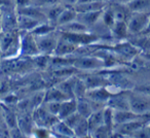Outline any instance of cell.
Here are the masks:
<instances>
[{
    "label": "cell",
    "mask_w": 150,
    "mask_h": 138,
    "mask_svg": "<svg viewBox=\"0 0 150 138\" xmlns=\"http://www.w3.org/2000/svg\"><path fill=\"white\" fill-rule=\"evenodd\" d=\"M1 51L4 57H13L21 51V39L16 31H2Z\"/></svg>",
    "instance_id": "obj_1"
},
{
    "label": "cell",
    "mask_w": 150,
    "mask_h": 138,
    "mask_svg": "<svg viewBox=\"0 0 150 138\" xmlns=\"http://www.w3.org/2000/svg\"><path fill=\"white\" fill-rule=\"evenodd\" d=\"M150 21V13H132L127 19L129 33H142L146 30Z\"/></svg>",
    "instance_id": "obj_2"
},
{
    "label": "cell",
    "mask_w": 150,
    "mask_h": 138,
    "mask_svg": "<svg viewBox=\"0 0 150 138\" xmlns=\"http://www.w3.org/2000/svg\"><path fill=\"white\" fill-rule=\"evenodd\" d=\"M131 110L138 115H145L150 112V97L140 92L129 95Z\"/></svg>",
    "instance_id": "obj_3"
},
{
    "label": "cell",
    "mask_w": 150,
    "mask_h": 138,
    "mask_svg": "<svg viewBox=\"0 0 150 138\" xmlns=\"http://www.w3.org/2000/svg\"><path fill=\"white\" fill-rule=\"evenodd\" d=\"M36 42H37L38 48L41 55H50L54 54L60 38L54 36V32H50L44 35H35Z\"/></svg>",
    "instance_id": "obj_4"
},
{
    "label": "cell",
    "mask_w": 150,
    "mask_h": 138,
    "mask_svg": "<svg viewBox=\"0 0 150 138\" xmlns=\"http://www.w3.org/2000/svg\"><path fill=\"white\" fill-rule=\"evenodd\" d=\"M33 120H34V124L36 126L52 128L60 119L57 115L50 113L46 109V107L44 106V107H37L34 110Z\"/></svg>",
    "instance_id": "obj_5"
},
{
    "label": "cell",
    "mask_w": 150,
    "mask_h": 138,
    "mask_svg": "<svg viewBox=\"0 0 150 138\" xmlns=\"http://www.w3.org/2000/svg\"><path fill=\"white\" fill-rule=\"evenodd\" d=\"M21 52L28 56H35L40 54L35 35L33 33L28 32V34H26L21 40Z\"/></svg>",
    "instance_id": "obj_6"
},
{
    "label": "cell",
    "mask_w": 150,
    "mask_h": 138,
    "mask_svg": "<svg viewBox=\"0 0 150 138\" xmlns=\"http://www.w3.org/2000/svg\"><path fill=\"white\" fill-rule=\"evenodd\" d=\"M104 64L102 60L96 57H84V58H78L73 61V65L79 69L83 70H90V69L100 68Z\"/></svg>",
    "instance_id": "obj_7"
},
{
    "label": "cell",
    "mask_w": 150,
    "mask_h": 138,
    "mask_svg": "<svg viewBox=\"0 0 150 138\" xmlns=\"http://www.w3.org/2000/svg\"><path fill=\"white\" fill-rule=\"evenodd\" d=\"M113 95L110 94L109 91H107L106 88H103V87H97L95 89L88 91L86 93V97L91 99V101L96 103H104L109 101V99L112 97Z\"/></svg>",
    "instance_id": "obj_8"
},
{
    "label": "cell",
    "mask_w": 150,
    "mask_h": 138,
    "mask_svg": "<svg viewBox=\"0 0 150 138\" xmlns=\"http://www.w3.org/2000/svg\"><path fill=\"white\" fill-rule=\"evenodd\" d=\"M41 23L42 22L38 21V20L34 19V18L24 15V14L18 13V28L19 29L25 30L26 32H31Z\"/></svg>",
    "instance_id": "obj_9"
},
{
    "label": "cell",
    "mask_w": 150,
    "mask_h": 138,
    "mask_svg": "<svg viewBox=\"0 0 150 138\" xmlns=\"http://www.w3.org/2000/svg\"><path fill=\"white\" fill-rule=\"evenodd\" d=\"M78 48L77 44H75L74 42L70 41V40L66 39L65 37H61L59 39L58 46L56 48L54 54L58 57H64V56H68V55L72 54L76 48Z\"/></svg>",
    "instance_id": "obj_10"
},
{
    "label": "cell",
    "mask_w": 150,
    "mask_h": 138,
    "mask_svg": "<svg viewBox=\"0 0 150 138\" xmlns=\"http://www.w3.org/2000/svg\"><path fill=\"white\" fill-rule=\"evenodd\" d=\"M106 105L112 107L115 110H129V109H131L129 95H125V96L120 94L114 95L109 99Z\"/></svg>",
    "instance_id": "obj_11"
},
{
    "label": "cell",
    "mask_w": 150,
    "mask_h": 138,
    "mask_svg": "<svg viewBox=\"0 0 150 138\" xmlns=\"http://www.w3.org/2000/svg\"><path fill=\"white\" fill-rule=\"evenodd\" d=\"M104 108L96 109V110L93 111L92 115L88 117V126H90V136L92 135L98 128H100L101 126H103L105 124Z\"/></svg>",
    "instance_id": "obj_12"
},
{
    "label": "cell",
    "mask_w": 150,
    "mask_h": 138,
    "mask_svg": "<svg viewBox=\"0 0 150 138\" xmlns=\"http://www.w3.org/2000/svg\"><path fill=\"white\" fill-rule=\"evenodd\" d=\"M107 7V1H101V0H95L88 3H81V4H76L74 9H76L78 14L82 13H91V11H103Z\"/></svg>",
    "instance_id": "obj_13"
},
{
    "label": "cell",
    "mask_w": 150,
    "mask_h": 138,
    "mask_svg": "<svg viewBox=\"0 0 150 138\" xmlns=\"http://www.w3.org/2000/svg\"><path fill=\"white\" fill-rule=\"evenodd\" d=\"M77 112V99L70 98L63 101L61 104V109L58 117L60 120H65L73 113Z\"/></svg>",
    "instance_id": "obj_14"
},
{
    "label": "cell",
    "mask_w": 150,
    "mask_h": 138,
    "mask_svg": "<svg viewBox=\"0 0 150 138\" xmlns=\"http://www.w3.org/2000/svg\"><path fill=\"white\" fill-rule=\"evenodd\" d=\"M50 129L54 136H59V137H74L75 136L73 129L69 127L63 120H59Z\"/></svg>",
    "instance_id": "obj_15"
},
{
    "label": "cell",
    "mask_w": 150,
    "mask_h": 138,
    "mask_svg": "<svg viewBox=\"0 0 150 138\" xmlns=\"http://www.w3.org/2000/svg\"><path fill=\"white\" fill-rule=\"evenodd\" d=\"M78 13L76 11V9L74 7L66 6V9H64L61 13L60 17H59L58 21H57V27H61L63 25H66L68 23L77 20Z\"/></svg>",
    "instance_id": "obj_16"
},
{
    "label": "cell",
    "mask_w": 150,
    "mask_h": 138,
    "mask_svg": "<svg viewBox=\"0 0 150 138\" xmlns=\"http://www.w3.org/2000/svg\"><path fill=\"white\" fill-rule=\"evenodd\" d=\"M103 11H91V13H82L78 14L77 20L79 22H81L82 24L86 26V27H90V26H94L95 24H97V22L99 21L100 18H102Z\"/></svg>",
    "instance_id": "obj_17"
},
{
    "label": "cell",
    "mask_w": 150,
    "mask_h": 138,
    "mask_svg": "<svg viewBox=\"0 0 150 138\" xmlns=\"http://www.w3.org/2000/svg\"><path fill=\"white\" fill-rule=\"evenodd\" d=\"M67 99H70V97L67 94H65L60 88L50 89L47 92L44 94V102H50V101H59L62 102Z\"/></svg>",
    "instance_id": "obj_18"
},
{
    "label": "cell",
    "mask_w": 150,
    "mask_h": 138,
    "mask_svg": "<svg viewBox=\"0 0 150 138\" xmlns=\"http://www.w3.org/2000/svg\"><path fill=\"white\" fill-rule=\"evenodd\" d=\"M127 6L131 13H150V0H133Z\"/></svg>",
    "instance_id": "obj_19"
},
{
    "label": "cell",
    "mask_w": 150,
    "mask_h": 138,
    "mask_svg": "<svg viewBox=\"0 0 150 138\" xmlns=\"http://www.w3.org/2000/svg\"><path fill=\"white\" fill-rule=\"evenodd\" d=\"M60 29L66 33H83V32H88V27H86L84 24H82L78 20H75L71 23L61 26Z\"/></svg>",
    "instance_id": "obj_20"
},
{
    "label": "cell",
    "mask_w": 150,
    "mask_h": 138,
    "mask_svg": "<svg viewBox=\"0 0 150 138\" xmlns=\"http://www.w3.org/2000/svg\"><path fill=\"white\" fill-rule=\"evenodd\" d=\"M114 37L118 38V39H122L125 38L129 33V27H127V21H116V23L114 24L112 28H111Z\"/></svg>",
    "instance_id": "obj_21"
},
{
    "label": "cell",
    "mask_w": 150,
    "mask_h": 138,
    "mask_svg": "<svg viewBox=\"0 0 150 138\" xmlns=\"http://www.w3.org/2000/svg\"><path fill=\"white\" fill-rule=\"evenodd\" d=\"M2 120L7 124V126L11 129H13L19 126V120H18L17 115L11 109L7 108L5 105H2Z\"/></svg>",
    "instance_id": "obj_22"
},
{
    "label": "cell",
    "mask_w": 150,
    "mask_h": 138,
    "mask_svg": "<svg viewBox=\"0 0 150 138\" xmlns=\"http://www.w3.org/2000/svg\"><path fill=\"white\" fill-rule=\"evenodd\" d=\"M116 51L118 52V54L120 55L121 57H125V58H134L136 55L138 54V50L137 48H135L134 46L129 43H122V44H119L117 46Z\"/></svg>",
    "instance_id": "obj_23"
},
{
    "label": "cell",
    "mask_w": 150,
    "mask_h": 138,
    "mask_svg": "<svg viewBox=\"0 0 150 138\" xmlns=\"http://www.w3.org/2000/svg\"><path fill=\"white\" fill-rule=\"evenodd\" d=\"M75 136L77 137H86L90 136V126H88V121L86 117H83L79 123L76 125V127L73 129Z\"/></svg>",
    "instance_id": "obj_24"
},
{
    "label": "cell",
    "mask_w": 150,
    "mask_h": 138,
    "mask_svg": "<svg viewBox=\"0 0 150 138\" xmlns=\"http://www.w3.org/2000/svg\"><path fill=\"white\" fill-rule=\"evenodd\" d=\"M93 111L94 110H93L92 103L84 100L83 98L77 99V112L78 113H80L82 117L88 119V117L92 115Z\"/></svg>",
    "instance_id": "obj_25"
},
{
    "label": "cell",
    "mask_w": 150,
    "mask_h": 138,
    "mask_svg": "<svg viewBox=\"0 0 150 138\" xmlns=\"http://www.w3.org/2000/svg\"><path fill=\"white\" fill-rule=\"evenodd\" d=\"M102 21L109 29L111 30V28L114 26V24L116 23V19H115V16L113 14L112 7L109 6V9H105L103 11L102 15Z\"/></svg>",
    "instance_id": "obj_26"
},
{
    "label": "cell",
    "mask_w": 150,
    "mask_h": 138,
    "mask_svg": "<svg viewBox=\"0 0 150 138\" xmlns=\"http://www.w3.org/2000/svg\"><path fill=\"white\" fill-rule=\"evenodd\" d=\"M32 136L34 137H50L52 135V132L50 128H46V127H41V126H36L34 127L33 131H32Z\"/></svg>",
    "instance_id": "obj_27"
},
{
    "label": "cell",
    "mask_w": 150,
    "mask_h": 138,
    "mask_svg": "<svg viewBox=\"0 0 150 138\" xmlns=\"http://www.w3.org/2000/svg\"><path fill=\"white\" fill-rule=\"evenodd\" d=\"M83 117H82L80 113L75 112V113H73V115H71L70 117H66L65 120H63V121H64L70 128L74 129V128L76 127V125H77V124L79 123V122L81 121Z\"/></svg>",
    "instance_id": "obj_28"
},
{
    "label": "cell",
    "mask_w": 150,
    "mask_h": 138,
    "mask_svg": "<svg viewBox=\"0 0 150 138\" xmlns=\"http://www.w3.org/2000/svg\"><path fill=\"white\" fill-rule=\"evenodd\" d=\"M63 102V101H62ZM62 102H59V101H50V102H45V105H46V109L50 111V113L52 115H59V112H60V109H61V104Z\"/></svg>",
    "instance_id": "obj_29"
},
{
    "label": "cell",
    "mask_w": 150,
    "mask_h": 138,
    "mask_svg": "<svg viewBox=\"0 0 150 138\" xmlns=\"http://www.w3.org/2000/svg\"><path fill=\"white\" fill-rule=\"evenodd\" d=\"M58 2H60V0H33L32 5L38 7H50L56 5Z\"/></svg>",
    "instance_id": "obj_30"
},
{
    "label": "cell",
    "mask_w": 150,
    "mask_h": 138,
    "mask_svg": "<svg viewBox=\"0 0 150 138\" xmlns=\"http://www.w3.org/2000/svg\"><path fill=\"white\" fill-rule=\"evenodd\" d=\"M32 2H33V0H15V4L17 6V9L30 6V5H32Z\"/></svg>",
    "instance_id": "obj_31"
},
{
    "label": "cell",
    "mask_w": 150,
    "mask_h": 138,
    "mask_svg": "<svg viewBox=\"0 0 150 138\" xmlns=\"http://www.w3.org/2000/svg\"><path fill=\"white\" fill-rule=\"evenodd\" d=\"M137 92H140L142 94H145L147 96L150 97V84L149 85H144V86H141L139 88H137Z\"/></svg>",
    "instance_id": "obj_32"
},
{
    "label": "cell",
    "mask_w": 150,
    "mask_h": 138,
    "mask_svg": "<svg viewBox=\"0 0 150 138\" xmlns=\"http://www.w3.org/2000/svg\"><path fill=\"white\" fill-rule=\"evenodd\" d=\"M79 0H60V2L62 3L65 6H70V7H74L75 5L77 4Z\"/></svg>",
    "instance_id": "obj_33"
},
{
    "label": "cell",
    "mask_w": 150,
    "mask_h": 138,
    "mask_svg": "<svg viewBox=\"0 0 150 138\" xmlns=\"http://www.w3.org/2000/svg\"><path fill=\"white\" fill-rule=\"evenodd\" d=\"M112 1L116 3H121V4H127V3H129L133 0H112Z\"/></svg>",
    "instance_id": "obj_34"
},
{
    "label": "cell",
    "mask_w": 150,
    "mask_h": 138,
    "mask_svg": "<svg viewBox=\"0 0 150 138\" xmlns=\"http://www.w3.org/2000/svg\"><path fill=\"white\" fill-rule=\"evenodd\" d=\"M145 48L146 51H150V36L147 38V40L145 42Z\"/></svg>",
    "instance_id": "obj_35"
},
{
    "label": "cell",
    "mask_w": 150,
    "mask_h": 138,
    "mask_svg": "<svg viewBox=\"0 0 150 138\" xmlns=\"http://www.w3.org/2000/svg\"><path fill=\"white\" fill-rule=\"evenodd\" d=\"M144 57H145V59H147V60L150 61V51H146L145 55H144Z\"/></svg>",
    "instance_id": "obj_36"
},
{
    "label": "cell",
    "mask_w": 150,
    "mask_h": 138,
    "mask_svg": "<svg viewBox=\"0 0 150 138\" xmlns=\"http://www.w3.org/2000/svg\"><path fill=\"white\" fill-rule=\"evenodd\" d=\"M144 32H146V33H150V21H149V24H148L147 28H146V30Z\"/></svg>",
    "instance_id": "obj_37"
},
{
    "label": "cell",
    "mask_w": 150,
    "mask_h": 138,
    "mask_svg": "<svg viewBox=\"0 0 150 138\" xmlns=\"http://www.w3.org/2000/svg\"><path fill=\"white\" fill-rule=\"evenodd\" d=\"M101 1H109V0H101Z\"/></svg>",
    "instance_id": "obj_38"
}]
</instances>
